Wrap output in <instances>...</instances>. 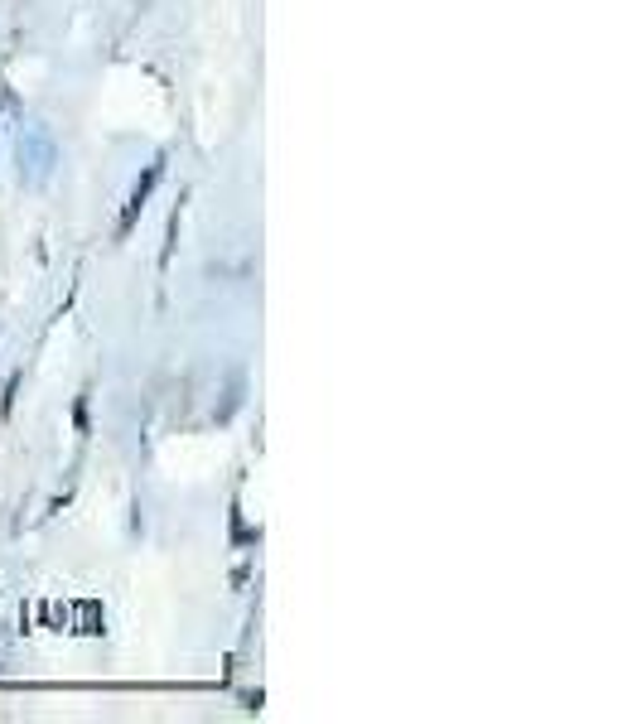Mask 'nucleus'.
<instances>
[{"label": "nucleus", "instance_id": "nucleus-1", "mask_svg": "<svg viewBox=\"0 0 642 724\" xmlns=\"http://www.w3.org/2000/svg\"><path fill=\"white\" fill-rule=\"evenodd\" d=\"M54 160H58L54 140L44 136L39 126H29L25 136H20V174L39 184V179H49V169H54Z\"/></svg>", "mask_w": 642, "mask_h": 724}, {"label": "nucleus", "instance_id": "nucleus-2", "mask_svg": "<svg viewBox=\"0 0 642 724\" xmlns=\"http://www.w3.org/2000/svg\"><path fill=\"white\" fill-rule=\"evenodd\" d=\"M160 174H165V160H155V165L145 169V179L136 184V194H131V208H126V223H121V227H131V218H136V208L145 203V198H150V189H155V179H160Z\"/></svg>", "mask_w": 642, "mask_h": 724}]
</instances>
